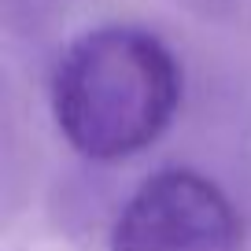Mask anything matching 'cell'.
I'll list each match as a JSON object with an SVG mask.
<instances>
[{
    "mask_svg": "<svg viewBox=\"0 0 251 251\" xmlns=\"http://www.w3.org/2000/svg\"><path fill=\"white\" fill-rule=\"evenodd\" d=\"M181 107V63L148 30L100 26L63 52L52 74V115L85 159L151 148Z\"/></svg>",
    "mask_w": 251,
    "mask_h": 251,
    "instance_id": "6da1fadb",
    "label": "cell"
},
{
    "mask_svg": "<svg viewBox=\"0 0 251 251\" xmlns=\"http://www.w3.org/2000/svg\"><path fill=\"white\" fill-rule=\"evenodd\" d=\"M240 214L211 177L159 170L122 207L111 251H240Z\"/></svg>",
    "mask_w": 251,
    "mask_h": 251,
    "instance_id": "7a4b0ae2",
    "label": "cell"
}]
</instances>
